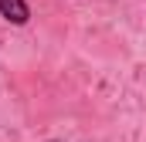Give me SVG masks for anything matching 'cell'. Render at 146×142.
<instances>
[{"instance_id": "1", "label": "cell", "mask_w": 146, "mask_h": 142, "mask_svg": "<svg viewBox=\"0 0 146 142\" xmlns=\"http://www.w3.org/2000/svg\"><path fill=\"white\" fill-rule=\"evenodd\" d=\"M0 17L14 27H24L31 20V3L27 0H0Z\"/></svg>"}]
</instances>
